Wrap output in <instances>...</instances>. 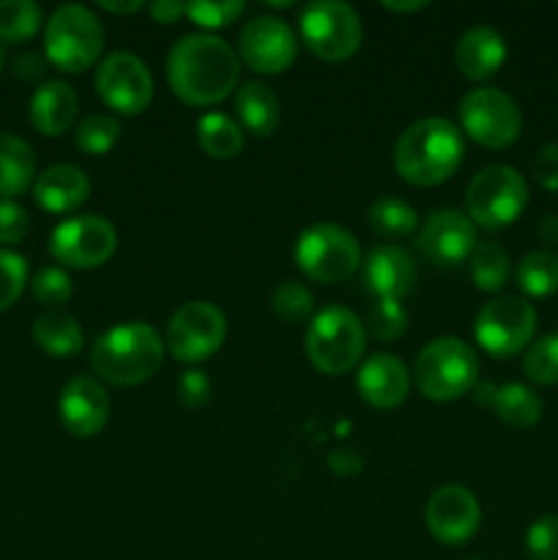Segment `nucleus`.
Wrapping results in <instances>:
<instances>
[{
	"label": "nucleus",
	"mask_w": 558,
	"mask_h": 560,
	"mask_svg": "<svg viewBox=\"0 0 558 560\" xmlns=\"http://www.w3.org/2000/svg\"><path fill=\"white\" fill-rule=\"evenodd\" d=\"M241 60L224 38L213 33L181 36L167 52V80L175 96L195 107H208L235 91Z\"/></svg>",
	"instance_id": "f257e3e1"
},
{
	"label": "nucleus",
	"mask_w": 558,
	"mask_h": 560,
	"mask_svg": "<svg viewBox=\"0 0 558 560\" xmlns=\"http://www.w3.org/2000/svg\"><path fill=\"white\" fill-rule=\"evenodd\" d=\"M465 156L457 126L446 118H421L399 135L394 170L414 186H435L452 178Z\"/></svg>",
	"instance_id": "f03ea898"
},
{
	"label": "nucleus",
	"mask_w": 558,
	"mask_h": 560,
	"mask_svg": "<svg viewBox=\"0 0 558 560\" xmlns=\"http://www.w3.org/2000/svg\"><path fill=\"white\" fill-rule=\"evenodd\" d=\"M164 342L151 323H118L93 342L91 366L104 383L140 386L159 372Z\"/></svg>",
	"instance_id": "7ed1b4c3"
},
{
	"label": "nucleus",
	"mask_w": 558,
	"mask_h": 560,
	"mask_svg": "<svg viewBox=\"0 0 558 560\" xmlns=\"http://www.w3.org/2000/svg\"><path fill=\"white\" fill-rule=\"evenodd\" d=\"M479 359L468 342L457 337H441L419 350L414 364V381L432 402H452L476 386Z\"/></svg>",
	"instance_id": "20e7f679"
},
{
	"label": "nucleus",
	"mask_w": 558,
	"mask_h": 560,
	"mask_svg": "<svg viewBox=\"0 0 558 560\" xmlns=\"http://www.w3.org/2000/svg\"><path fill=\"white\" fill-rule=\"evenodd\" d=\"M367 342V328L359 315L339 304L323 306L312 315L306 328V355L312 366L326 375H345L361 361Z\"/></svg>",
	"instance_id": "39448f33"
},
{
	"label": "nucleus",
	"mask_w": 558,
	"mask_h": 560,
	"mask_svg": "<svg viewBox=\"0 0 558 560\" xmlns=\"http://www.w3.org/2000/svg\"><path fill=\"white\" fill-rule=\"evenodd\" d=\"M104 49V27L85 5H60L44 31V55L49 63L69 74H80L98 60Z\"/></svg>",
	"instance_id": "423d86ee"
},
{
	"label": "nucleus",
	"mask_w": 558,
	"mask_h": 560,
	"mask_svg": "<svg viewBox=\"0 0 558 560\" xmlns=\"http://www.w3.org/2000/svg\"><path fill=\"white\" fill-rule=\"evenodd\" d=\"M528 206V184L509 164H490L470 178L465 189V211L470 222L487 230L512 224Z\"/></svg>",
	"instance_id": "0eeeda50"
},
{
	"label": "nucleus",
	"mask_w": 558,
	"mask_h": 560,
	"mask_svg": "<svg viewBox=\"0 0 558 560\" xmlns=\"http://www.w3.org/2000/svg\"><path fill=\"white\" fill-rule=\"evenodd\" d=\"M295 266L310 279L337 284L353 277L361 266V246L350 230L332 222L306 228L295 241Z\"/></svg>",
	"instance_id": "6e6552de"
},
{
	"label": "nucleus",
	"mask_w": 558,
	"mask_h": 560,
	"mask_svg": "<svg viewBox=\"0 0 558 560\" xmlns=\"http://www.w3.org/2000/svg\"><path fill=\"white\" fill-rule=\"evenodd\" d=\"M299 27L310 52H315L326 63L353 58L364 38V27L356 9L339 0H315L304 5Z\"/></svg>",
	"instance_id": "1a4fd4ad"
},
{
	"label": "nucleus",
	"mask_w": 558,
	"mask_h": 560,
	"mask_svg": "<svg viewBox=\"0 0 558 560\" xmlns=\"http://www.w3.org/2000/svg\"><path fill=\"white\" fill-rule=\"evenodd\" d=\"M460 126L481 148H507L523 131V113L509 93L498 88H474L460 98Z\"/></svg>",
	"instance_id": "9d476101"
},
{
	"label": "nucleus",
	"mask_w": 558,
	"mask_h": 560,
	"mask_svg": "<svg viewBox=\"0 0 558 560\" xmlns=\"http://www.w3.org/2000/svg\"><path fill=\"white\" fill-rule=\"evenodd\" d=\"M536 331V312L520 295H498L487 301L474 323L476 342L496 359H509L528 348Z\"/></svg>",
	"instance_id": "9b49d317"
},
{
	"label": "nucleus",
	"mask_w": 558,
	"mask_h": 560,
	"mask_svg": "<svg viewBox=\"0 0 558 560\" xmlns=\"http://www.w3.org/2000/svg\"><path fill=\"white\" fill-rule=\"evenodd\" d=\"M228 337V317L211 301H189L178 306L167 323V350L184 364L206 361L222 348Z\"/></svg>",
	"instance_id": "f8f14e48"
},
{
	"label": "nucleus",
	"mask_w": 558,
	"mask_h": 560,
	"mask_svg": "<svg viewBox=\"0 0 558 560\" xmlns=\"http://www.w3.org/2000/svg\"><path fill=\"white\" fill-rule=\"evenodd\" d=\"M118 233L104 217H71L60 222L49 235V252L58 262L69 268L104 266L115 255Z\"/></svg>",
	"instance_id": "ddd939ff"
},
{
	"label": "nucleus",
	"mask_w": 558,
	"mask_h": 560,
	"mask_svg": "<svg viewBox=\"0 0 558 560\" xmlns=\"http://www.w3.org/2000/svg\"><path fill=\"white\" fill-rule=\"evenodd\" d=\"M299 55L295 31L274 14H260L241 27L239 60L257 74H282Z\"/></svg>",
	"instance_id": "4468645a"
},
{
	"label": "nucleus",
	"mask_w": 558,
	"mask_h": 560,
	"mask_svg": "<svg viewBox=\"0 0 558 560\" xmlns=\"http://www.w3.org/2000/svg\"><path fill=\"white\" fill-rule=\"evenodd\" d=\"M96 93L115 113L137 115L151 104L153 77L135 52H113L98 63Z\"/></svg>",
	"instance_id": "2eb2a0df"
},
{
	"label": "nucleus",
	"mask_w": 558,
	"mask_h": 560,
	"mask_svg": "<svg viewBox=\"0 0 558 560\" xmlns=\"http://www.w3.org/2000/svg\"><path fill=\"white\" fill-rule=\"evenodd\" d=\"M425 523L432 539H438L441 545H463L479 530V498L463 485L438 487L427 501Z\"/></svg>",
	"instance_id": "dca6fc26"
},
{
	"label": "nucleus",
	"mask_w": 558,
	"mask_h": 560,
	"mask_svg": "<svg viewBox=\"0 0 558 560\" xmlns=\"http://www.w3.org/2000/svg\"><path fill=\"white\" fill-rule=\"evenodd\" d=\"M416 249L435 266H457L476 249L474 222L454 208L432 211L416 235Z\"/></svg>",
	"instance_id": "f3484780"
},
{
	"label": "nucleus",
	"mask_w": 558,
	"mask_h": 560,
	"mask_svg": "<svg viewBox=\"0 0 558 560\" xmlns=\"http://www.w3.org/2000/svg\"><path fill=\"white\" fill-rule=\"evenodd\" d=\"M60 424L74 438H93L109 419V397L93 377H74L63 386L58 399Z\"/></svg>",
	"instance_id": "a211bd4d"
},
{
	"label": "nucleus",
	"mask_w": 558,
	"mask_h": 560,
	"mask_svg": "<svg viewBox=\"0 0 558 560\" xmlns=\"http://www.w3.org/2000/svg\"><path fill=\"white\" fill-rule=\"evenodd\" d=\"M361 282L367 293L381 299L399 301L414 290L416 284V262L399 246L383 244L367 255L361 262Z\"/></svg>",
	"instance_id": "6ab92c4d"
},
{
	"label": "nucleus",
	"mask_w": 558,
	"mask_h": 560,
	"mask_svg": "<svg viewBox=\"0 0 558 560\" xmlns=\"http://www.w3.org/2000/svg\"><path fill=\"white\" fill-rule=\"evenodd\" d=\"M356 388H359L361 399L370 402L372 408H397L408 399L410 392V372L397 355L377 353L370 355L364 364L359 366L356 375Z\"/></svg>",
	"instance_id": "aec40b11"
},
{
	"label": "nucleus",
	"mask_w": 558,
	"mask_h": 560,
	"mask_svg": "<svg viewBox=\"0 0 558 560\" xmlns=\"http://www.w3.org/2000/svg\"><path fill=\"white\" fill-rule=\"evenodd\" d=\"M507 60V42L490 25H476L460 36L454 44V66L468 80H487L496 74Z\"/></svg>",
	"instance_id": "412c9836"
},
{
	"label": "nucleus",
	"mask_w": 558,
	"mask_h": 560,
	"mask_svg": "<svg viewBox=\"0 0 558 560\" xmlns=\"http://www.w3.org/2000/svg\"><path fill=\"white\" fill-rule=\"evenodd\" d=\"M91 195V180L74 164H53L33 184V197L49 213H69Z\"/></svg>",
	"instance_id": "4be33fe9"
},
{
	"label": "nucleus",
	"mask_w": 558,
	"mask_h": 560,
	"mask_svg": "<svg viewBox=\"0 0 558 560\" xmlns=\"http://www.w3.org/2000/svg\"><path fill=\"white\" fill-rule=\"evenodd\" d=\"M77 107H80V102H77L74 88L63 80H49L33 91L31 124L42 135L60 137L77 120Z\"/></svg>",
	"instance_id": "5701e85b"
},
{
	"label": "nucleus",
	"mask_w": 558,
	"mask_h": 560,
	"mask_svg": "<svg viewBox=\"0 0 558 560\" xmlns=\"http://www.w3.org/2000/svg\"><path fill=\"white\" fill-rule=\"evenodd\" d=\"M279 98L266 82L249 80L235 91V115L239 126L255 137L274 135L279 126Z\"/></svg>",
	"instance_id": "b1692460"
},
{
	"label": "nucleus",
	"mask_w": 558,
	"mask_h": 560,
	"mask_svg": "<svg viewBox=\"0 0 558 560\" xmlns=\"http://www.w3.org/2000/svg\"><path fill=\"white\" fill-rule=\"evenodd\" d=\"M33 339L44 353L55 355V359H69L82 350V328L74 315L63 310H49L33 323Z\"/></svg>",
	"instance_id": "393cba45"
},
{
	"label": "nucleus",
	"mask_w": 558,
	"mask_h": 560,
	"mask_svg": "<svg viewBox=\"0 0 558 560\" xmlns=\"http://www.w3.org/2000/svg\"><path fill=\"white\" fill-rule=\"evenodd\" d=\"M36 175V156L22 137L0 135V197L22 195Z\"/></svg>",
	"instance_id": "a878e982"
},
{
	"label": "nucleus",
	"mask_w": 558,
	"mask_h": 560,
	"mask_svg": "<svg viewBox=\"0 0 558 560\" xmlns=\"http://www.w3.org/2000/svg\"><path fill=\"white\" fill-rule=\"evenodd\" d=\"M490 408L496 410L498 419L514 430H528L542 419V399L525 383H503L492 394Z\"/></svg>",
	"instance_id": "bb28decb"
},
{
	"label": "nucleus",
	"mask_w": 558,
	"mask_h": 560,
	"mask_svg": "<svg viewBox=\"0 0 558 560\" xmlns=\"http://www.w3.org/2000/svg\"><path fill=\"white\" fill-rule=\"evenodd\" d=\"M197 142L211 159H233L244 148V129L224 113H206L197 124Z\"/></svg>",
	"instance_id": "cd10ccee"
},
{
	"label": "nucleus",
	"mask_w": 558,
	"mask_h": 560,
	"mask_svg": "<svg viewBox=\"0 0 558 560\" xmlns=\"http://www.w3.org/2000/svg\"><path fill=\"white\" fill-rule=\"evenodd\" d=\"M367 222L381 238H405L416 230L419 217H416V208L410 202L386 195L372 202L370 211H367Z\"/></svg>",
	"instance_id": "c85d7f7f"
},
{
	"label": "nucleus",
	"mask_w": 558,
	"mask_h": 560,
	"mask_svg": "<svg viewBox=\"0 0 558 560\" xmlns=\"http://www.w3.org/2000/svg\"><path fill=\"white\" fill-rule=\"evenodd\" d=\"M518 284L531 299H547L558 293V255L556 252H528L518 266Z\"/></svg>",
	"instance_id": "c756f323"
},
{
	"label": "nucleus",
	"mask_w": 558,
	"mask_h": 560,
	"mask_svg": "<svg viewBox=\"0 0 558 560\" xmlns=\"http://www.w3.org/2000/svg\"><path fill=\"white\" fill-rule=\"evenodd\" d=\"M468 271L476 288L485 290V293H496V290H501L509 282L512 262H509V255L501 246L485 241V244H476V249L470 252Z\"/></svg>",
	"instance_id": "7c9ffc66"
},
{
	"label": "nucleus",
	"mask_w": 558,
	"mask_h": 560,
	"mask_svg": "<svg viewBox=\"0 0 558 560\" xmlns=\"http://www.w3.org/2000/svg\"><path fill=\"white\" fill-rule=\"evenodd\" d=\"M120 140V120L107 113H93L77 124L74 145L88 156H104Z\"/></svg>",
	"instance_id": "2f4dec72"
},
{
	"label": "nucleus",
	"mask_w": 558,
	"mask_h": 560,
	"mask_svg": "<svg viewBox=\"0 0 558 560\" xmlns=\"http://www.w3.org/2000/svg\"><path fill=\"white\" fill-rule=\"evenodd\" d=\"M42 27V9L33 0H0V42H25Z\"/></svg>",
	"instance_id": "473e14b6"
},
{
	"label": "nucleus",
	"mask_w": 558,
	"mask_h": 560,
	"mask_svg": "<svg viewBox=\"0 0 558 560\" xmlns=\"http://www.w3.org/2000/svg\"><path fill=\"white\" fill-rule=\"evenodd\" d=\"M523 370L539 386H558V334H547L525 350Z\"/></svg>",
	"instance_id": "72a5a7b5"
},
{
	"label": "nucleus",
	"mask_w": 558,
	"mask_h": 560,
	"mask_svg": "<svg viewBox=\"0 0 558 560\" xmlns=\"http://www.w3.org/2000/svg\"><path fill=\"white\" fill-rule=\"evenodd\" d=\"M271 310L284 323H304L315 312V299L301 282H282L271 293Z\"/></svg>",
	"instance_id": "f704fd0d"
},
{
	"label": "nucleus",
	"mask_w": 558,
	"mask_h": 560,
	"mask_svg": "<svg viewBox=\"0 0 558 560\" xmlns=\"http://www.w3.org/2000/svg\"><path fill=\"white\" fill-rule=\"evenodd\" d=\"M405 328H408V312L403 310L399 301L381 299L367 317V331L381 342H394V339L403 337Z\"/></svg>",
	"instance_id": "c9c22d12"
},
{
	"label": "nucleus",
	"mask_w": 558,
	"mask_h": 560,
	"mask_svg": "<svg viewBox=\"0 0 558 560\" xmlns=\"http://www.w3.org/2000/svg\"><path fill=\"white\" fill-rule=\"evenodd\" d=\"M27 284V260L16 252L0 249V312L14 306Z\"/></svg>",
	"instance_id": "e433bc0d"
},
{
	"label": "nucleus",
	"mask_w": 558,
	"mask_h": 560,
	"mask_svg": "<svg viewBox=\"0 0 558 560\" xmlns=\"http://www.w3.org/2000/svg\"><path fill=\"white\" fill-rule=\"evenodd\" d=\"M31 293L38 304L44 306H60L71 299V279L63 268H42V271L33 277Z\"/></svg>",
	"instance_id": "4c0bfd02"
},
{
	"label": "nucleus",
	"mask_w": 558,
	"mask_h": 560,
	"mask_svg": "<svg viewBox=\"0 0 558 560\" xmlns=\"http://www.w3.org/2000/svg\"><path fill=\"white\" fill-rule=\"evenodd\" d=\"M525 550L534 560H558V514H545L531 523Z\"/></svg>",
	"instance_id": "58836bf2"
},
{
	"label": "nucleus",
	"mask_w": 558,
	"mask_h": 560,
	"mask_svg": "<svg viewBox=\"0 0 558 560\" xmlns=\"http://www.w3.org/2000/svg\"><path fill=\"white\" fill-rule=\"evenodd\" d=\"M244 11V3L241 0H222V3H208V0H191L186 3V16L191 22H197L206 31H213V27H224L241 16Z\"/></svg>",
	"instance_id": "ea45409f"
},
{
	"label": "nucleus",
	"mask_w": 558,
	"mask_h": 560,
	"mask_svg": "<svg viewBox=\"0 0 558 560\" xmlns=\"http://www.w3.org/2000/svg\"><path fill=\"white\" fill-rule=\"evenodd\" d=\"M31 230V217L14 200H0V244H20Z\"/></svg>",
	"instance_id": "a19ab883"
},
{
	"label": "nucleus",
	"mask_w": 558,
	"mask_h": 560,
	"mask_svg": "<svg viewBox=\"0 0 558 560\" xmlns=\"http://www.w3.org/2000/svg\"><path fill=\"white\" fill-rule=\"evenodd\" d=\"M178 399L186 408H200L211 399V381L202 370H186L178 377Z\"/></svg>",
	"instance_id": "79ce46f5"
},
{
	"label": "nucleus",
	"mask_w": 558,
	"mask_h": 560,
	"mask_svg": "<svg viewBox=\"0 0 558 560\" xmlns=\"http://www.w3.org/2000/svg\"><path fill=\"white\" fill-rule=\"evenodd\" d=\"M534 178L542 189L556 191L558 189V145L547 142L536 151L534 156Z\"/></svg>",
	"instance_id": "37998d69"
},
{
	"label": "nucleus",
	"mask_w": 558,
	"mask_h": 560,
	"mask_svg": "<svg viewBox=\"0 0 558 560\" xmlns=\"http://www.w3.org/2000/svg\"><path fill=\"white\" fill-rule=\"evenodd\" d=\"M148 14L162 22V25H170V22H178L186 14V3H181V0H156V3L148 5Z\"/></svg>",
	"instance_id": "c03bdc74"
},
{
	"label": "nucleus",
	"mask_w": 558,
	"mask_h": 560,
	"mask_svg": "<svg viewBox=\"0 0 558 560\" xmlns=\"http://www.w3.org/2000/svg\"><path fill=\"white\" fill-rule=\"evenodd\" d=\"M328 465H332L334 474L339 476H353L361 470L359 454L350 452V448H337V452L328 454Z\"/></svg>",
	"instance_id": "a18cd8bd"
},
{
	"label": "nucleus",
	"mask_w": 558,
	"mask_h": 560,
	"mask_svg": "<svg viewBox=\"0 0 558 560\" xmlns=\"http://www.w3.org/2000/svg\"><path fill=\"white\" fill-rule=\"evenodd\" d=\"M14 71H16V77H22V80H27V82L38 80V77L44 74V58L36 52L20 55L14 63Z\"/></svg>",
	"instance_id": "49530a36"
},
{
	"label": "nucleus",
	"mask_w": 558,
	"mask_h": 560,
	"mask_svg": "<svg viewBox=\"0 0 558 560\" xmlns=\"http://www.w3.org/2000/svg\"><path fill=\"white\" fill-rule=\"evenodd\" d=\"M536 233H539V238L545 241V244L558 246V217H542Z\"/></svg>",
	"instance_id": "de8ad7c7"
},
{
	"label": "nucleus",
	"mask_w": 558,
	"mask_h": 560,
	"mask_svg": "<svg viewBox=\"0 0 558 560\" xmlns=\"http://www.w3.org/2000/svg\"><path fill=\"white\" fill-rule=\"evenodd\" d=\"M104 11H109V14H135V11L142 9L140 0H129V3H115V0H102Z\"/></svg>",
	"instance_id": "09e8293b"
},
{
	"label": "nucleus",
	"mask_w": 558,
	"mask_h": 560,
	"mask_svg": "<svg viewBox=\"0 0 558 560\" xmlns=\"http://www.w3.org/2000/svg\"><path fill=\"white\" fill-rule=\"evenodd\" d=\"M386 11H419L425 9V0H416V3H392V0H386V3H381Z\"/></svg>",
	"instance_id": "8fccbe9b"
},
{
	"label": "nucleus",
	"mask_w": 558,
	"mask_h": 560,
	"mask_svg": "<svg viewBox=\"0 0 558 560\" xmlns=\"http://www.w3.org/2000/svg\"><path fill=\"white\" fill-rule=\"evenodd\" d=\"M5 66V49H3V42H0V71H3Z\"/></svg>",
	"instance_id": "3c124183"
}]
</instances>
